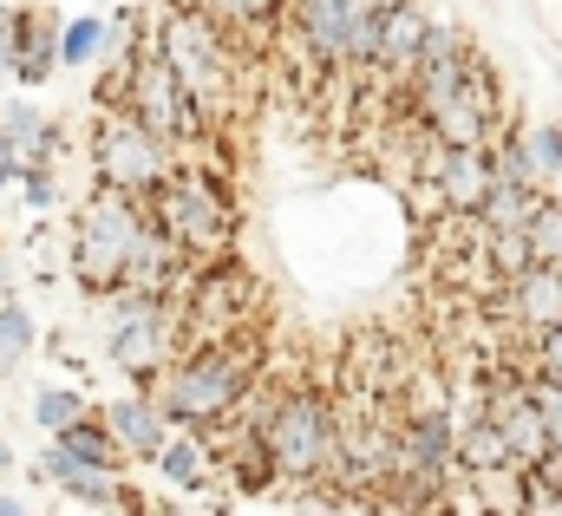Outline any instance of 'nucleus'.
Here are the masks:
<instances>
[{"instance_id": "8", "label": "nucleus", "mask_w": 562, "mask_h": 516, "mask_svg": "<svg viewBox=\"0 0 562 516\" xmlns=\"http://www.w3.org/2000/svg\"><path fill=\"white\" fill-rule=\"evenodd\" d=\"M170 144H157L150 131L125 112V105H99V119H92V177L105 183V190H125V197H150L164 177H170Z\"/></svg>"}, {"instance_id": "10", "label": "nucleus", "mask_w": 562, "mask_h": 516, "mask_svg": "<svg viewBox=\"0 0 562 516\" xmlns=\"http://www.w3.org/2000/svg\"><path fill=\"white\" fill-rule=\"evenodd\" d=\"M504 125V92H497V72L484 66V53H471V66H464V79L425 112V137H438V144H491Z\"/></svg>"}, {"instance_id": "31", "label": "nucleus", "mask_w": 562, "mask_h": 516, "mask_svg": "<svg viewBox=\"0 0 562 516\" xmlns=\"http://www.w3.org/2000/svg\"><path fill=\"white\" fill-rule=\"evenodd\" d=\"M7 53H13V13H0V66H7Z\"/></svg>"}, {"instance_id": "16", "label": "nucleus", "mask_w": 562, "mask_h": 516, "mask_svg": "<svg viewBox=\"0 0 562 516\" xmlns=\"http://www.w3.org/2000/svg\"><path fill=\"white\" fill-rule=\"evenodd\" d=\"M40 471H46L72 504H105V511L132 504V497L119 491V478H112V471H92V464H79V458H66V451H46V458H40Z\"/></svg>"}, {"instance_id": "3", "label": "nucleus", "mask_w": 562, "mask_h": 516, "mask_svg": "<svg viewBox=\"0 0 562 516\" xmlns=\"http://www.w3.org/2000/svg\"><path fill=\"white\" fill-rule=\"evenodd\" d=\"M150 46L164 53V66H170L177 86L190 92L196 119L210 131L229 125V112H236V53H229V33H223L216 20H203L196 7H177V13L157 20Z\"/></svg>"}, {"instance_id": "33", "label": "nucleus", "mask_w": 562, "mask_h": 516, "mask_svg": "<svg viewBox=\"0 0 562 516\" xmlns=\"http://www.w3.org/2000/svg\"><path fill=\"white\" fill-rule=\"evenodd\" d=\"M7 281H13V274H7V256H0V294H7Z\"/></svg>"}, {"instance_id": "1", "label": "nucleus", "mask_w": 562, "mask_h": 516, "mask_svg": "<svg viewBox=\"0 0 562 516\" xmlns=\"http://www.w3.org/2000/svg\"><path fill=\"white\" fill-rule=\"evenodd\" d=\"M256 367H262V347L256 334H236V340H203V347H183L164 360V373L150 380V399L170 425L183 431H210L223 418H236V405L256 392Z\"/></svg>"}, {"instance_id": "17", "label": "nucleus", "mask_w": 562, "mask_h": 516, "mask_svg": "<svg viewBox=\"0 0 562 516\" xmlns=\"http://www.w3.org/2000/svg\"><path fill=\"white\" fill-rule=\"evenodd\" d=\"M53 451L79 458V464H92V471H119V464H125V451H119V438L105 431V418H66V425L53 431Z\"/></svg>"}, {"instance_id": "28", "label": "nucleus", "mask_w": 562, "mask_h": 516, "mask_svg": "<svg viewBox=\"0 0 562 516\" xmlns=\"http://www.w3.org/2000/svg\"><path fill=\"white\" fill-rule=\"evenodd\" d=\"M33 418H40L46 431H59L66 418H79V392H66V386H46L40 399H33Z\"/></svg>"}, {"instance_id": "12", "label": "nucleus", "mask_w": 562, "mask_h": 516, "mask_svg": "<svg viewBox=\"0 0 562 516\" xmlns=\"http://www.w3.org/2000/svg\"><path fill=\"white\" fill-rule=\"evenodd\" d=\"M367 7L373 0H288V33H294V46L307 53L314 72H340L347 40H353V20Z\"/></svg>"}, {"instance_id": "2", "label": "nucleus", "mask_w": 562, "mask_h": 516, "mask_svg": "<svg viewBox=\"0 0 562 516\" xmlns=\"http://www.w3.org/2000/svg\"><path fill=\"white\" fill-rule=\"evenodd\" d=\"M256 438H262L276 478H294V484H334V471H340V405H334L321 386H294V392L262 399Z\"/></svg>"}, {"instance_id": "6", "label": "nucleus", "mask_w": 562, "mask_h": 516, "mask_svg": "<svg viewBox=\"0 0 562 516\" xmlns=\"http://www.w3.org/2000/svg\"><path fill=\"white\" fill-rule=\"evenodd\" d=\"M177 321H183V347H203V340H236L262 321V281L243 268V261L203 256L183 281V301H177Z\"/></svg>"}, {"instance_id": "14", "label": "nucleus", "mask_w": 562, "mask_h": 516, "mask_svg": "<svg viewBox=\"0 0 562 516\" xmlns=\"http://www.w3.org/2000/svg\"><path fill=\"white\" fill-rule=\"evenodd\" d=\"M105 431L119 438L125 458H157V445L170 438V418L157 412L150 392H132V399H112V405H105Z\"/></svg>"}, {"instance_id": "4", "label": "nucleus", "mask_w": 562, "mask_h": 516, "mask_svg": "<svg viewBox=\"0 0 562 516\" xmlns=\"http://www.w3.org/2000/svg\"><path fill=\"white\" fill-rule=\"evenodd\" d=\"M144 229H150V216H144L138 197L99 183V190L79 203V216H72V281H79L92 301L119 294L125 274H132V261H138Z\"/></svg>"}, {"instance_id": "20", "label": "nucleus", "mask_w": 562, "mask_h": 516, "mask_svg": "<svg viewBox=\"0 0 562 516\" xmlns=\"http://www.w3.org/2000/svg\"><path fill=\"white\" fill-rule=\"evenodd\" d=\"M150 464H157L177 491H203V438H164Z\"/></svg>"}, {"instance_id": "26", "label": "nucleus", "mask_w": 562, "mask_h": 516, "mask_svg": "<svg viewBox=\"0 0 562 516\" xmlns=\"http://www.w3.org/2000/svg\"><path fill=\"white\" fill-rule=\"evenodd\" d=\"M99 46H105V26H99V20H72V26H59V66H86Z\"/></svg>"}, {"instance_id": "9", "label": "nucleus", "mask_w": 562, "mask_h": 516, "mask_svg": "<svg viewBox=\"0 0 562 516\" xmlns=\"http://www.w3.org/2000/svg\"><path fill=\"white\" fill-rule=\"evenodd\" d=\"M125 112L138 119L157 144H170V150H190V144H203L210 125L196 119V105H190V92L177 86V72L164 66V53L144 40L132 46V86H125Z\"/></svg>"}, {"instance_id": "32", "label": "nucleus", "mask_w": 562, "mask_h": 516, "mask_svg": "<svg viewBox=\"0 0 562 516\" xmlns=\"http://www.w3.org/2000/svg\"><path fill=\"white\" fill-rule=\"evenodd\" d=\"M26 511V504H20V497H0V516H20Z\"/></svg>"}, {"instance_id": "22", "label": "nucleus", "mask_w": 562, "mask_h": 516, "mask_svg": "<svg viewBox=\"0 0 562 516\" xmlns=\"http://www.w3.org/2000/svg\"><path fill=\"white\" fill-rule=\"evenodd\" d=\"M484 261H491V274H497V281L524 274V268H530V243H524V223H517V229H484Z\"/></svg>"}, {"instance_id": "34", "label": "nucleus", "mask_w": 562, "mask_h": 516, "mask_svg": "<svg viewBox=\"0 0 562 516\" xmlns=\"http://www.w3.org/2000/svg\"><path fill=\"white\" fill-rule=\"evenodd\" d=\"M7 464H13V451H7V445H0V471H7Z\"/></svg>"}, {"instance_id": "15", "label": "nucleus", "mask_w": 562, "mask_h": 516, "mask_svg": "<svg viewBox=\"0 0 562 516\" xmlns=\"http://www.w3.org/2000/svg\"><path fill=\"white\" fill-rule=\"evenodd\" d=\"M53 66H59V33H53V20H46V13H13V53H7L0 72H13L20 86H46Z\"/></svg>"}, {"instance_id": "19", "label": "nucleus", "mask_w": 562, "mask_h": 516, "mask_svg": "<svg viewBox=\"0 0 562 516\" xmlns=\"http://www.w3.org/2000/svg\"><path fill=\"white\" fill-rule=\"evenodd\" d=\"M524 243H530V261H562V203L557 197H530Z\"/></svg>"}, {"instance_id": "13", "label": "nucleus", "mask_w": 562, "mask_h": 516, "mask_svg": "<svg viewBox=\"0 0 562 516\" xmlns=\"http://www.w3.org/2000/svg\"><path fill=\"white\" fill-rule=\"evenodd\" d=\"M504 307L524 334H543L562 321V261H530L524 274L504 281Z\"/></svg>"}, {"instance_id": "25", "label": "nucleus", "mask_w": 562, "mask_h": 516, "mask_svg": "<svg viewBox=\"0 0 562 516\" xmlns=\"http://www.w3.org/2000/svg\"><path fill=\"white\" fill-rule=\"evenodd\" d=\"M524 150H530V164H537L543 183H562V131L557 125H530L524 131Z\"/></svg>"}, {"instance_id": "11", "label": "nucleus", "mask_w": 562, "mask_h": 516, "mask_svg": "<svg viewBox=\"0 0 562 516\" xmlns=\"http://www.w3.org/2000/svg\"><path fill=\"white\" fill-rule=\"evenodd\" d=\"M425 183L438 190V210L445 216H464L471 223L484 210L491 183H497L491 144H438V137H425Z\"/></svg>"}, {"instance_id": "29", "label": "nucleus", "mask_w": 562, "mask_h": 516, "mask_svg": "<svg viewBox=\"0 0 562 516\" xmlns=\"http://www.w3.org/2000/svg\"><path fill=\"white\" fill-rule=\"evenodd\" d=\"M20 177H26V203H33V210H53V203H59V183H53V170H46L40 157L20 164Z\"/></svg>"}, {"instance_id": "5", "label": "nucleus", "mask_w": 562, "mask_h": 516, "mask_svg": "<svg viewBox=\"0 0 562 516\" xmlns=\"http://www.w3.org/2000/svg\"><path fill=\"white\" fill-rule=\"evenodd\" d=\"M144 216L183 249L190 261L223 256L229 236H236V197L223 183V170H203V164H170V177L144 197Z\"/></svg>"}, {"instance_id": "21", "label": "nucleus", "mask_w": 562, "mask_h": 516, "mask_svg": "<svg viewBox=\"0 0 562 516\" xmlns=\"http://www.w3.org/2000/svg\"><path fill=\"white\" fill-rule=\"evenodd\" d=\"M491 170H497V183H517V190H537V183H543L537 164H530V150H524V137L504 131V125L491 137Z\"/></svg>"}, {"instance_id": "27", "label": "nucleus", "mask_w": 562, "mask_h": 516, "mask_svg": "<svg viewBox=\"0 0 562 516\" xmlns=\"http://www.w3.org/2000/svg\"><path fill=\"white\" fill-rule=\"evenodd\" d=\"M530 373H543V380L562 386V321L543 327V334H530Z\"/></svg>"}, {"instance_id": "18", "label": "nucleus", "mask_w": 562, "mask_h": 516, "mask_svg": "<svg viewBox=\"0 0 562 516\" xmlns=\"http://www.w3.org/2000/svg\"><path fill=\"white\" fill-rule=\"evenodd\" d=\"M281 7H288V0H196V13L216 20L229 40H236V33H269Z\"/></svg>"}, {"instance_id": "30", "label": "nucleus", "mask_w": 562, "mask_h": 516, "mask_svg": "<svg viewBox=\"0 0 562 516\" xmlns=\"http://www.w3.org/2000/svg\"><path fill=\"white\" fill-rule=\"evenodd\" d=\"M13 177H20V150L0 137V183H13Z\"/></svg>"}, {"instance_id": "23", "label": "nucleus", "mask_w": 562, "mask_h": 516, "mask_svg": "<svg viewBox=\"0 0 562 516\" xmlns=\"http://www.w3.org/2000/svg\"><path fill=\"white\" fill-rule=\"evenodd\" d=\"M26 354H33V314L0 294V367H13V360H26Z\"/></svg>"}, {"instance_id": "24", "label": "nucleus", "mask_w": 562, "mask_h": 516, "mask_svg": "<svg viewBox=\"0 0 562 516\" xmlns=\"http://www.w3.org/2000/svg\"><path fill=\"white\" fill-rule=\"evenodd\" d=\"M524 392H530V405L543 412V431H550V451L562 458V386H557V380H543V373H524Z\"/></svg>"}, {"instance_id": "7", "label": "nucleus", "mask_w": 562, "mask_h": 516, "mask_svg": "<svg viewBox=\"0 0 562 516\" xmlns=\"http://www.w3.org/2000/svg\"><path fill=\"white\" fill-rule=\"evenodd\" d=\"M112 301V334H105V347H112V360L132 373V380H157L164 373V360L183 347V321H177V294H138V288H119V294H105Z\"/></svg>"}]
</instances>
